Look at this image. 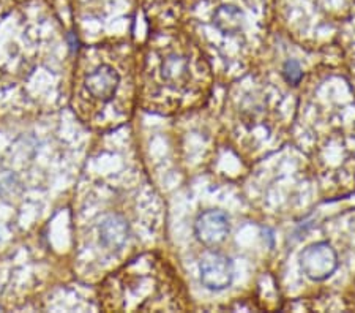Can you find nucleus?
I'll list each match as a JSON object with an SVG mask.
<instances>
[{
    "instance_id": "nucleus-6",
    "label": "nucleus",
    "mask_w": 355,
    "mask_h": 313,
    "mask_svg": "<svg viewBox=\"0 0 355 313\" xmlns=\"http://www.w3.org/2000/svg\"><path fill=\"white\" fill-rule=\"evenodd\" d=\"M229 219L221 210H205L196 219L194 232L199 242L207 247H215L221 244L229 235Z\"/></svg>"
},
{
    "instance_id": "nucleus-1",
    "label": "nucleus",
    "mask_w": 355,
    "mask_h": 313,
    "mask_svg": "<svg viewBox=\"0 0 355 313\" xmlns=\"http://www.w3.org/2000/svg\"><path fill=\"white\" fill-rule=\"evenodd\" d=\"M130 54L114 46H92L79 53L73 84L74 112L92 127H112L128 116Z\"/></svg>"
},
{
    "instance_id": "nucleus-9",
    "label": "nucleus",
    "mask_w": 355,
    "mask_h": 313,
    "mask_svg": "<svg viewBox=\"0 0 355 313\" xmlns=\"http://www.w3.org/2000/svg\"><path fill=\"white\" fill-rule=\"evenodd\" d=\"M282 75L286 79V83L292 85H299L303 79V70L297 60H288L283 65Z\"/></svg>"
},
{
    "instance_id": "nucleus-8",
    "label": "nucleus",
    "mask_w": 355,
    "mask_h": 313,
    "mask_svg": "<svg viewBox=\"0 0 355 313\" xmlns=\"http://www.w3.org/2000/svg\"><path fill=\"white\" fill-rule=\"evenodd\" d=\"M240 11L234 7H221L215 13V24L223 32H236L240 27Z\"/></svg>"
},
{
    "instance_id": "nucleus-7",
    "label": "nucleus",
    "mask_w": 355,
    "mask_h": 313,
    "mask_svg": "<svg viewBox=\"0 0 355 313\" xmlns=\"http://www.w3.org/2000/svg\"><path fill=\"white\" fill-rule=\"evenodd\" d=\"M128 237V225L119 215H110L101 221L100 239L106 248L119 250L125 246Z\"/></svg>"
},
{
    "instance_id": "nucleus-4",
    "label": "nucleus",
    "mask_w": 355,
    "mask_h": 313,
    "mask_svg": "<svg viewBox=\"0 0 355 313\" xmlns=\"http://www.w3.org/2000/svg\"><path fill=\"white\" fill-rule=\"evenodd\" d=\"M300 267L313 282H324L335 274L338 253L329 242L311 244L300 255Z\"/></svg>"
},
{
    "instance_id": "nucleus-5",
    "label": "nucleus",
    "mask_w": 355,
    "mask_h": 313,
    "mask_svg": "<svg viewBox=\"0 0 355 313\" xmlns=\"http://www.w3.org/2000/svg\"><path fill=\"white\" fill-rule=\"evenodd\" d=\"M200 283L210 291H221L231 287L234 280V264L226 255L209 253L199 266Z\"/></svg>"
},
{
    "instance_id": "nucleus-2",
    "label": "nucleus",
    "mask_w": 355,
    "mask_h": 313,
    "mask_svg": "<svg viewBox=\"0 0 355 313\" xmlns=\"http://www.w3.org/2000/svg\"><path fill=\"white\" fill-rule=\"evenodd\" d=\"M100 304L107 312L185 309V296L168 261L144 253L128 261L101 285Z\"/></svg>"
},
{
    "instance_id": "nucleus-3",
    "label": "nucleus",
    "mask_w": 355,
    "mask_h": 313,
    "mask_svg": "<svg viewBox=\"0 0 355 313\" xmlns=\"http://www.w3.org/2000/svg\"><path fill=\"white\" fill-rule=\"evenodd\" d=\"M157 62H153L148 71V87L155 85L157 90L150 92V99H155L159 90H182L183 84L190 81L191 60L185 51L175 48H164L155 53Z\"/></svg>"
}]
</instances>
